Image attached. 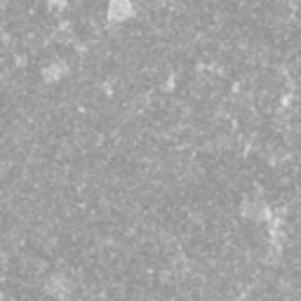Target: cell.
<instances>
[{
	"label": "cell",
	"mask_w": 301,
	"mask_h": 301,
	"mask_svg": "<svg viewBox=\"0 0 301 301\" xmlns=\"http://www.w3.org/2000/svg\"><path fill=\"white\" fill-rule=\"evenodd\" d=\"M134 14H137L134 0H109L106 17H109L111 24H125V21H130Z\"/></svg>",
	"instance_id": "obj_1"
},
{
	"label": "cell",
	"mask_w": 301,
	"mask_h": 301,
	"mask_svg": "<svg viewBox=\"0 0 301 301\" xmlns=\"http://www.w3.org/2000/svg\"><path fill=\"white\" fill-rule=\"evenodd\" d=\"M42 75V82H47V85H55V82H59L66 75V66L64 64H47V66H42L40 71Z\"/></svg>",
	"instance_id": "obj_2"
}]
</instances>
